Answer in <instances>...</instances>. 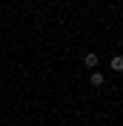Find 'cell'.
<instances>
[{
  "instance_id": "obj_1",
  "label": "cell",
  "mask_w": 123,
  "mask_h": 126,
  "mask_svg": "<svg viewBox=\"0 0 123 126\" xmlns=\"http://www.w3.org/2000/svg\"><path fill=\"white\" fill-rule=\"evenodd\" d=\"M92 86H103V83H106V78H103V72H92Z\"/></svg>"
},
{
  "instance_id": "obj_2",
  "label": "cell",
  "mask_w": 123,
  "mask_h": 126,
  "mask_svg": "<svg viewBox=\"0 0 123 126\" xmlns=\"http://www.w3.org/2000/svg\"><path fill=\"white\" fill-rule=\"evenodd\" d=\"M97 60H100V57L94 55V52H89V55L83 57V63H86V66H89V69H94V66H97Z\"/></svg>"
},
{
  "instance_id": "obj_3",
  "label": "cell",
  "mask_w": 123,
  "mask_h": 126,
  "mask_svg": "<svg viewBox=\"0 0 123 126\" xmlns=\"http://www.w3.org/2000/svg\"><path fill=\"white\" fill-rule=\"evenodd\" d=\"M112 69H115V72L123 69V60H120V57H115V60H112Z\"/></svg>"
}]
</instances>
